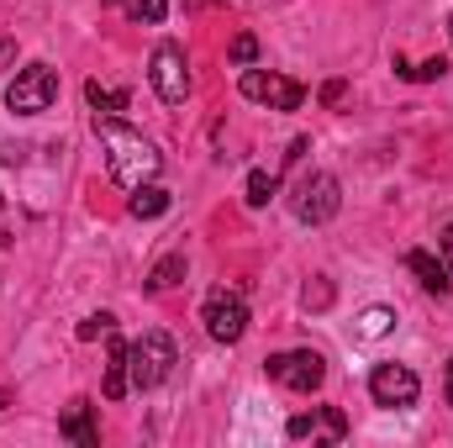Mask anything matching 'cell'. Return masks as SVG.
<instances>
[{"label":"cell","instance_id":"6da1fadb","mask_svg":"<svg viewBox=\"0 0 453 448\" xmlns=\"http://www.w3.org/2000/svg\"><path fill=\"white\" fill-rule=\"evenodd\" d=\"M96 137L106 148V169L121 190H137V185H153L158 169H164V153L153 148V137H142L137 127H127L121 116H96Z\"/></svg>","mask_w":453,"mask_h":448},{"label":"cell","instance_id":"7a4b0ae2","mask_svg":"<svg viewBox=\"0 0 453 448\" xmlns=\"http://www.w3.org/2000/svg\"><path fill=\"white\" fill-rule=\"evenodd\" d=\"M127 364H132V390H153L174 375L180 353H174V337L169 333H142L137 343H127Z\"/></svg>","mask_w":453,"mask_h":448},{"label":"cell","instance_id":"3957f363","mask_svg":"<svg viewBox=\"0 0 453 448\" xmlns=\"http://www.w3.org/2000/svg\"><path fill=\"white\" fill-rule=\"evenodd\" d=\"M342 206V185L338 174H327V169H311V174H301L296 180V196H290V212H296V222L306 227H322L333 222Z\"/></svg>","mask_w":453,"mask_h":448},{"label":"cell","instance_id":"277c9868","mask_svg":"<svg viewBox=\"0 0 453 448\" xmlns=\"http://www.w3.org/2000/svg\"><path fill=\"white\" fill-rule=\"evenodd\" d=\"M264 375H269L274 385L296 390V396H311V390H322V380H327V359H322L317 348H290V353H269V359H264Z\"/></svg>","mask_w":453,"mask_h":448},{"label":"cell","instance_id":"5b68a950","mask_svg":"<svg viewBox=\"0 0 453 448\" xmlns=\"http://www.w3.org/2000/svg\"><path fill=\"white\" fill-rule=\"evenodd\" d=\"M58 101V69L53 64H27L11 85H5V106L16 116H42Z\"/></svg>","mask_w":453,"mask_h":448},{"label":"cell","instance_id":"8992f818","mask_svg":"<svg viewBox=\"0 0 453 448\" xmlns=\"http://www.w3.org/2000/svg\"><path fill=\"white\" fill-rule=\"evenodd\" d=\"M148 80H153L164 106H180L190 96V58H185V48L180 42H158L153 58H148Z\"/></svg>","mask_w":453,"mask_h":448},{"label":"cell","instance_id":"52a82bcc","mask_svg":"<svg viewBox=\"0 0 453 448\" xmlns=\"http://www.w3.org/2000/svg\"><path fill=\"white\" fill-rule=\"evenodd\" d=\"M237 90H242L248 101L269 106V112H301V101H306V85H296V80H285V74H269V69H242Z\"/></svg>","mask_w":453,"mask_h":448},{"label":"cell","instance_id":"ba28073f","mask_svg":"<svg viewBox=\"0 0 453 448\" xmlns=\"http://www.w3.org/2000/svg\"><path fill=\"white\" fill-rule=\"evenodd\" d=\"M201 322H206V333L217 337V343H242V333H248V301L237 290L217 285L206 296V306H201Z\"/></svg>","mask_w":453,"mask_h":448},{"label":"cell","instance_id":"9c48e42d","mask_svg":"<svg viewBox=\"0 0 453 448\" xmlns=\"http://www.w3.org/2000/svg\"><path fill=\"white\" fill-rule=\"evenodd\" d=\"M369 396H374V406L401 412V406H417L422 380H417L406 364H374V375H369Z\"/></svg>","mask_w":453,"mask_h":448},{"label":"cell","instance_id":"30bf717a","mask_svg":"<svg viewBox=\"0 0 453 448\" xmlns=\"http://www.w3.org/2000/svg\"><path fill=\"white\" fill-rule=\"evenodd\" d=\"M58 438H69V444L80 448H96L101 444V428H96V401H69V412L58 417Z\"/></svg>","mask_w":453,"mask_h":448},{"label":"cell","instance_id":"8fae6325","mask_svg":"<svg viewBox=\"0 0 453 448\" xmlns=\"http://www.w3.org/2000/svg\"><path fill=\"white\" fill-rule=\"evenodd\" d=\"M406 269L417 274V285H422L427 296H449V290H453L449 264H443L438 253H427V248H411V253H406Z\"/></svg>","mask_w":453,"mask_h":448},{"label":"cell","instance_id":"7c38bea8","mask_svg":"<svg viewBox=\"0 0 453 448\" xmlns=\"http://www.w3.org/2000/svg\"><path fill=\"white\" fill-rule=\"evenodd\" d=\"M132 390V364H127V343L111 333L106 343V401H121Z\"/></svg>","mask_w":453,"mask_h":448},{"label":"cell","instance_id":"4fadbf2b","mask_svg":"<svg viewBox=\"0 0 453 448\" xmlns=\"http://www.w3.org/2000/svg\"><path fill=\"white\" fill-rule=\"evenodd\" d=\"M127 212H132V217H142V222H153V217H164V212H169V190H164V185H137V190H132V201H127Z\"/></svg>","mask_w":453,"mask_h":448},{"label":"cell","instance_id":"5bb4252c","mask_svg":"<svg viewBox=\"0 0 453 448\" xmlns=\"http://www.w3.org/2000/svg\"><path fill=\"white\" fill-rule=\"evenodd\" d=\"M185 280V253H164L158 264H153V274H148V290L158 296V290H174Z\"/></svg>","mask_w":453,"mask_h":448},{"label":"cell","instance_id":"9a60e30c","mask_svg":"<svg viewBox=\"0 0 453 448\" xmlns=\"http://www.w3.org/2000/svg\"><path fill=\"white\" fill-rule=\"evenodd\" d=\"M85 101L96 106V116H116V112H127L132 96H127V90H106L101 80H90V85H85Z\"/></svg>","mask_w":453,"mask_h":448},{"label":"cell","instance_id":"2e32d148","mask_svg":"<svg viewBox=\"0 0 453 448\" xmlns=\"http://www.w3.org/2000/svg\"><path fill=\"white\" fill-rule=\"evenodd\" d=\"M390 328H395V312H390V306H369V312L358 317V337H364V343H374V337H385Z\"/></svg>","mask_w":453,"mask_h":448},{"label":"cell","instance_id":"e0dca14e","mask_svg":"<svg viewBox=\"0 0 453 448\" xmlns=\"http://www.w3.org/2000/svg\"><path fill=\"white\" fill-rule=\"evenodd\" d=\"M274 190H280V180H274L269 169H253V174H248V206H269Z\"/></svg>","mask_w":453,"mask_h":448},{"label":"cell","instance_id":"ac0fdd59","mask_svg":"<svg viewBox=\"0 0 453 448\" xmlns=\"http://www.w3.org/2000/svg\"><path fill=\"white\" fill-rule=\"evenodd\" d=\"M127 11H132L137 21H148V27H158V21L169 16V0H127Z\"/></svg>","mask_w":453,"mask_h":448},{"label":"cell","instance_id":"d6986e66","mask_svg":"<svg viewBox=\"0 0 453 448\" xmlns=\"http://www.w3.org/2000/svg\"><path fill=\"white\" fill-rule=\"evenodd\" d=\"M322 438H327V444H342V438H348V417H342V406H322Z\"/></svg>","mask_w":453,"mask_h":448},{"label":"cell","instance_id":"ffe728a7","mask_svg":"<svg viewBox=\"0 0 453 448\" xmlns=\"http://www.w3.org/2000/svg\"><path fill=\"white\" fill-rule=\"evenodd\" d=\"M226 53H232V64H242V69H248V64H253V58H258V37H253V32H237V37H232V48H226Z\"/></svg>","mask_w":453,"mask_h":448},{"label":"cell","instance_id":"44dd1931","mask_svg":"<svg viewBox=\"0 0 453 448\" xmlns=\"http://www.w3.org/2000/svg\"><path fill=\"white\" fill-rule=\"evenodd\" d=\"M317 428H322V406H317V412H301V417H290V422H285V433H290V438H311Z\"/></svg>","mask_w":453,"mask_h":448},{"label":"cell","instance_id":"7402d4cb","mask_svg":"<svg viewBox=\"0 0 453 448\" xmlns=\"http://www.w3.org/2000/svg\"><path fill=\"white\" fill-rule=\"evenodd\" d=\"M101 333H116L111 312H96V317H85V322H80V337H85V343H90V337H101Z\"/></svg>","mask_w":453,"mask_h":448},{"label":"cell","instance_id":"603a6c76","mask_svg":"<svg viewBox=\"0 0 453 448\" xmlns=\"http://www.w3.org/2000/svg\"><path fill=\"white\" fill-rule=\"evenodd\" d=\"M443 74H449V58H443V53H438V58H427V64H417V69H411V80H422V85H427V80H443Z\"/></svg>","mask_w":453,"mask_h":448},{"label":"cell","instance_id":"cb8c5ba5","mask_svg":"<svg viewBox=\"0 0 453 448\" xmlns=\"http://www.w3.org/2000/svg\"><path fill=\"white\" fill-rule=\"evenodd\" d=\"M327 301H333V285H306V306H317V312H322Z\"/></svg>","mask_w":453,"mask_h":448},{"label":"cell","instance_id":"d4e9b609","mask_svg":"<svg viewBox=\"0 0 453 448\" xmlns=\"http://www.w3.org/2000/svg\"><path fill=\"white\" fill-rule=\"evenodd\" d=\"M342 90H348L342 80H327V85H322V106H338V101H342Z\"/></svg>","mask_w":453,"mask_h":448},{"label":"cell","instance_id":"484cf974","mask_svg":"<svg viewBox=\"0 0 453 448\" xmlns=\"http://www.w3.org/2000/svg\"><path fill=\"white\" fill-rule=\"evenodd\" d=\"M438 248H443V264L453 269V222L443 227V237H438Z\"/></svg>","mask_w":453,"mask_h":448},{"label":"cell","instance_id":"4316f807","mask_svg":"<svg viewBox=\"0 0 453 448\" xmlns=\"http://www.w3.org/2000/svg\"><path fill=\"white\" fill-rule=\"evenodd\" d=\"M443 396H449V406H453V359H449V375H443Z\"/></svg>","mask_w":453,"mask_h":448},{"label":"cell","instance_id":"83f0119b","mask_svg":"<svg viewBox=\"0 0 453 448\" xmlns=\"http://www.w3.org/2000/svg\"><path fill=\"white\" fill-rule=\"evenodd\" d=\"M11 53H16V42H0V69L11 64Z\"/></svg>","mask_w":453,"mask_h":448},{"label":"cell","instance_id":"f1b7e54d","mask_svg":"<svg viewBox=\"0 0 453 448\" xmlns=\"http://www.w3.org/2000/svg\"><path fill=\"white\" fill-rule=\"evenodd\" d=\"M449 37H453V11H449Z\"/></svg>","mask_w":453,"mask_h":448},{"label":"cell","instance_id":"f546056e","mask_svg":"<svg viewBox=\"0 0 453 448\" xmlns=\"http://www.w3.org/2000/svg\"><path fill=\"white\" fill-rule=\"evenodd\" d=\"M0 406H5V390H0Z\"/></svg>","mask_w":453,"mask_h":448}]
</instances>
